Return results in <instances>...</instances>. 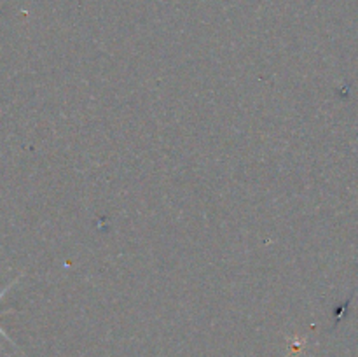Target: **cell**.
<instances>
[{
  "mask_svg": "<svg viewBox=\"0 0 358 357\" xmlns=\"http://www.w3.org/2000/svg\"><path fill=\"white\" fill-rule=\"evenodd\" d=\"M20 279H21V275H20V276H16V279H14V280H13V282H10V284H7V286H6V289H2V290H0V300H2V298H3V296H6V294H7V290H9V289H10V287H13V286H14V284H16V282H20ZM0 335H2V336H3V338H6V340H9V342H13V340H10V338H9V336H7V332H6V331H3V329H2V328H0Z\"/></svg>",
  "mask_w": 358,
  "mask_h": 357,
  "instance_id": "6da1fadb",
  "label": "cell"
}]
</instances>
